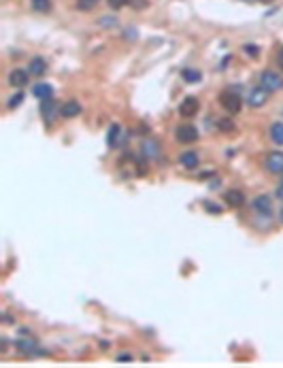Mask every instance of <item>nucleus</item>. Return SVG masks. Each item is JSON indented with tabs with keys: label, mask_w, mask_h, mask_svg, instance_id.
<instances>
[{
	"label": "nucleus",
	"mask_w": 283,
	"mask_h": 368,
	"mask_svg": "<svg viewBox=\"0 0 283 368\" xmlns=\"http://www.w3.org/2000/svg\"><path fill=\"white\" fill-rule=\"evenodd\" d=\"M22 102H24V94H22V92H17L15 96L9 98V104H6V107H9V109H15V107H19Z\"/></svg>",
	"instance_id": "5701e85b"
},
{
	"label": "nucleus",
	"mask_w": 283,
	"mask_h": 368,
	"mask_svg": "<svg viewBox=\"0 0 283 368\" xmlns=\"http://www.w3.org/2000/svg\"><path fill=\"white\" fill-rule=\"evenodd\" d=\"M111 9H122V6H126L128 2H132V0H107Z\"/></svg>",
	"instance_id": "b1692460"
},
{
	"label": "nucleus",
	"mask_w": 283,
	"mask_h": 368,
	"mask_svg": "<svg viewBox=\"0 0 283 368\" xmlns=\"http://www.w3.org/2000/svg\"><path fill=\"white\" fill-rule=\"evenodd\" d=\"M266 171L268 173H275V175H283V153L281 151H273L266 155V162H264Z\"/></svg>",
	"instance_id": "20e7f679"
},
{
	"label": "nucleus",
	"mask_w": 283,
	"mask_h": 368,
	"mask_svg": "<svg viewBox=\"0 0 283 368\" xmlns=\"http://www.w3.org/2000/svg\"><path fill=\"white\" fill-rule=\"evenodd\" d=\"M58 102L53 100V98H47V100H43V104H41V115H43V119L47 124H51L55 117H58Z\"/></svg>",
	"instance_id": "0eeeda50"
},
{
	"label": "nucleus",
	"mask_w": 283,
	"mask_h": 368,
	"mask_svg": "<svg viewBox=\"0 0 283 368\" xmlns=\"http://www.w3.org/2000/svg\"><path fill=\"white\" fill-rule=\"evenodd\" d=\"M253 211L264 217H271L273 215V200L268 196H258L253 198Z\"/></svg>",
	"instance_id": "6e6552de"
},
{
	"label": "nucleus",
	"mask_w": 283,
	"mask_h": 368,
	"mask_svg": "<svg viewBox=\"0 0 283 368\" xmlns=\"http://www.w3.org/2000/svg\"><path fill=\"white\" fill-rule=\"evenodd\" d=\"M175 138L179 140V143H194V140H198V130L189 124H183V126L177 128Z\"/></svg>",
	"instance_id": "39448f33"
},
{
	"label": "nucleus",
	"mask_w": 283,
	"mask_h": 368,
	"mask_svg": "<svg viewBox=\"0 0 283 368\" xmlns=\"http://www.w3.org/2000/svg\"><path fill=\"white\" fill-rule=\"evenodd\" d=\"M198 98H194V96H188V98H183V102L179 104V115L183 117V119H189V117H194L196 113H198Z\"/></svg>",
	"instance_id": "423d86ee"
},
{
	"label": "nucleus",
	"mask_w": 283,
	"mask_h": 368,
	"mask_svg": "<svg viewBox=\"0 0 283 368\" xmlns=\"http://www.w3.org/2000/svg\"><path fill=\"white\" fill-rule=\"evenodd\" d=\"M281 222H283V211H281Z\"/></svg>",
	"instance_id": "2f4dec72"
},
{
	"label": "nucleus",
	"mask_w": 283,
	"mask_h": 368,
	"mask_svg": "<svg viewBox=\"0 0 283 368\" xmlns=\"http://www.w3.org/2000/svg\"><path fill=\"white\" fill-rule=\"evenodd\" d=\"M217 128L222 132H232V130H235V122L228 119V117H224V119H219V122H217Z\"/></svg>",
	"instance_id": "4be33fe9"
},
{
	"label": "nucleus",
	"mask_w": 283,
	"mask_h": 368,
	"mask_svg": "<svg viewBox=\"0 0 283 368\" xmlns=\"http://www.w3.org/2000/svg\"><path fill=\"white\" fill-rule=\"evenodd\" d=\"M277 196H279V198H281V200H283V183H281V187L277 189Z\"/></svg>",
	"instance_id": "c756f323"
},
{
	"label": "nucleus",
	"mask_w": 283,
	"mask_h": 368,
	"mask_svg": "<svg viewBox=\"0 0 283 368\" xmlns=\"http://www.w3.org/2000/svg\"><path fill=\"white\" fill-rule=\"evenodd\" d=\"M117 362L128 364V362H132V356H128V353H122V356H117Z\"/></svg>",
	"instance_id": "bb28decb"
},
{
	"label": "nucleus",
	"mask_w": 283,
	"mask_h": 368,
	"mask_svg": "<svg viewBox=\"0 0 283 368\" xmlns=\"http://www.w3.org/2000/svg\"><path fill=\"white\" fill-rule=\"evenodd\" d=\"M32 94H34V98H39V100H47V98H53V88L49 86V83H37V86L32 88Z\"/></svg>",
	"instance_id": "ddd939ff"
},
{
	"label": "nucleus",
	"mask_w": 283,
	"mask_h": 368,
	"mask_svg": "<svg viewBox=\"0 0 283 368\" xmlns=\"http://www.w3.org/2000/svg\"><path fill=\"white\" fill-rule=\"evenodd\" d=\"M219 104L228 111V113H238L243 109V100H240V94L236 90H226L219 94Z\"/></svg>",
	"instance_id": "f257e3e1"
},
{
	"label": "nucleus",
	"mask_w": 283,
	"mask_h": 368,
	"mask_svg": "<svg viewBox=\"0 0 283 368\" xmlns=\"http://www.w3.org/2000/svg\"><path fill=\"white\" fill-rule=\"evenodd\" d=\"M277 62H279V66L283 68V49H281V51H279V55H277Z\"/></svg>",
	"instance_id": "c85d7f7f"
},
{
	"label": "nucleus",
	"mask_w": 283,
	"mask_h": 368,
	"mask_svg": "<svg viewBox=\"0 0 283 368\" xmlns=\"http://www.w3.org/2000/svg\"><path fill=\"white\" fill-rule=\"evenodd\" d=\"M204 209H207L209 213H213V215L222 213V209H217V204H213V202H207V204H204Z\"/></svg>",
	"instance_id": "a878e982"
},
{
	"label": "nucleus",
	"mask_w": 283,
	"mask_h": 368,
	"mask_svg": "<svg viewBox=\"0 0 283 368\" xmlns=\"http://www.w3.org/2000/svg\"><path fill=\"white\" fill-rule=\"evenodd\" d=\"M119 137H122V126L119 124H113L109 132H107V143L109 147H117L119 145Z\"/></svg>",
	"instance_id": "dca6fc26"
},
{
	"label": "nucleus",
	"mask_w": 283,
	"mask_h": 368,
	"mask_svg": "<svg viewBox=\"0 0 283 368\" xmlns=\"http://www.w3.org/2000/svg\"><path fill=\"white\" fill-rule=\"evenodd\" d=\"M183 79H186L188 83H198L200 81V73H198V70H192V68H186L183 70Z\"/></svg>",
	"instance_id": "aec40b11"
},
{
	"label": "nucleus",
	"mask_w": 283,
	"mask_h": 368,
	"mask_svg": "<svg viewBox=\"0 0 283 368\" xmlns=\"http://www.w3.org/2000/svg\"><path fill=\"white\" fill-rule=\"evenodd\" d=\"M143 155L147 160H160V155H162V145H160V140L158 138H145L143 140Z\"/></svg>",
	"instance_id": "7ed1b4c3"
},
{
	"label": "nucleus",
	"mask_w": 283,
	"mask_h": 368,
	"mask_svg": "<svg viewBox=\"0 0 283 368\" xmlns=\"http://www.w3.org/2000/svg\"><path fill=\"white\" fill-rule=\"evenodd\" d=\"M79 113H81V104L75 102V100H70V102H66V104H62V107H60V115L66 117V119L77 117Z\"/></svg>",
	"instance_id": "2eb2a0df"
},
{
	"label": "nucleus",
	"mask_w": 283,
	"mask_h": 368,
	"mask_svg": "<svg viewBox=\"0 0 283 368\" xmlns=\"http://www.w3.org/2000/svg\"><path fill=\"white\" fill-rule=\"evenodd\" d=\"M260 86L268 92H279L283 90V77L279 73H275V70H264L260 77Z\"/></svg>",
	"instance_id": "f03ea898"
},
{
	"label": "nucleus",
	"mask_w": 283,
	"mask_h": 368,
	"mask_svg": "<svg viewBox=\"0 0 283 368\" xmlns=\"http://www.w3.org/2000/svg\"><path fill=\"white\" fill-rule=\"evenodd\" d=\"M9 83H11V88H24L26 83H28V73H26V70H22V68L11 70Z\"/></svg>",
	"instance_id": "f8f14e48"
},
{
	"label": "nucleus",
	"mask_w": 283,
	"mask_h": 368,
	"mask_svg": "<svg viewBox=\"0 0 283 368\" xmlns=\"http://www.w3.org/2000/svg\"><path fill=\"white\" fill-rule=\"evenodd\" d=\"M100 0H77V9L79 11H92Z\"/></svg>",
	"instance_id": "412c9836"
},
{
	"label": "nucleus",
	"mask_w": 283,
	"mask_h": 368,
	"mask_svg": "<svg viewBox=\"0 0 283 368\" xmlns=\"http://www.w3.org/2000/svg\"><path fill=\"white\" fill-rule=\"evenodd\" d=\"M32 9L39 13H49L51 11V0H32Z\"/></svg>",
	"instance_id": "6ab92c4d"
},
{
	"label": "nucleus",
	"mask_w": 283,
	"mask_h": 368,
	"mask_svg": "<svg viewBox=\"0 0 283 368\" xmlns=\"http://www.w3.org/2000/svg\"><path fill=\"white\" fill-rule=\"evenodd\" d=\"M266 100H268V90H264V88H253L251 92H249V104L253 109H258V107H264L266 104Z\"/></svg>",
	"instance_id": "1a4fd4ad"
},
{
	"label": "nucleus",
	"mask_w": 283,
	"mask_h": 368,
	"mask_svg": "<svg viewBox=\"0 0 283 368\" xmlns=\"http://www.w3.org/2000/svg\"><path fill=\"white\" fill-rule=\"evenodd\" d=\"M258 2H271V0H258Z\"/></svg>",
	"instance_id": "7c9ffc66"
},
{
	"label": "nucleus",
	"mask_w": 283,
	"mask_h": 368,
	"mask_svg": "<svg viewBox=\"0 0 283 368\" xmlns=\"http://www.w3.org/2000/svg\"><path fill=\"white\" fill-rule=\"evenodd\" d=\"M271 138H273L277 145H283V124H281V122H277V124L271 126Z\"/></svg>",
	"instance_id": "a211bd4d"
},
{
	"label": "nucleus",
	"mask_w": 283,
	"mask_h": 368,
	"mask_svg": "<svg viewBox=\"0 0 283 368\" xmlns=\"http://www.w3.org/2000/svg\"><path fill=\"white\" fill-rule=\"evenodd\" d=\"M15 347H17L19 353H24V356H45V351H41L39 345L34 341H17Z\"/></svg>",
	"instance_id": "9b49d317"
},
{
	"label": "nucleus",
	"mask_w": 283,
	"mask_h": 368,
	"mask_svg": "<svg viewBox=\"0 0 283 368\" xmlns=\"http://www.w3.org/2000/svg\"><path fill=\"white\" fill-rule=\"evenodd\" d=\"M28 70H30L32 75H43L45 70H47L45 60H43V58H34V60L30 62V68H28Z\"/></svg>",
	"instance_id": "f3484780"
},
{
	"label": "nucleus",
	"mask_w": 283,
	"mask_h": 368,
	"mask_svg": "<svg viewBox=\"0 0 283 368\" xmlns=\"http://www.w3.org/2000/svg\"><path fill=\"white\" fill-rule=\"evenodd\" d=\"M245 51L251 55V58H256V55L260 53V47L258 45H245Z\"/></svg>",
	"instance_id": "393cba45"
},
{
	"label": "nucleus",
	"mask_w": 283,
	"mask_h": 368,
	"mask_svg": "<svg viewBox=\"0 0 283 368\" xmlns=\"http://www.w3.org/2000/svg\"><path fill=\"white\" fill-rule=\"evenodd\" d=\"M179 162L183 168H188V171H194V168L198 166V153L196 151H183L179 155Z\"/></svg>",
	"instance_id": "4468645a"
},
{
	"label": "nucleus",
	"mask_w": 283,
	"mask_h": 368,
	"mask_svg": "<svg viewBox=\"0 0 283 368\" xmlns=\"http://www.w3.org/2000/svg\"><path fill=\"white\" fill-rule=\"evenodd\" d=\"M224 200L228 207L238 209V207H243V202H245V194L240 192V189H228V192L224 194Z\"/></svg>",
	"instance_id": "9d476101"
},
{
	"label": "nucleus",
	"mask_w": 283,
	"mask_h": 368,
	"mask_svg": "<svg viewBox=\"0 0 283 368\" xmlns=\"http://www.w3.org/2000/svg\"><path fill=\"white\" fill-rule=\"evenodd\" d=\"M100 24H104V26H115V19H113V17H102Z\"/></svg>",
	"instance_id": "cd10ccee"
}]
</instances>
